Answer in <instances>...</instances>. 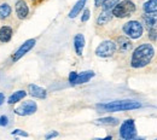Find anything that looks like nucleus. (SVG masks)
Returning <instances> with one entry per match:
<instances>
[{"label": "nucleus", "instance_id": "obj_1", "mask_svg": "<svg viewBox=\"0 0 157 140\" xmlns=\"http://www.w3.org/2000/svg\"><path fill=\"white\" fill-rule=\"evenodd\" d=\"M155 56V50L150 44H141L134 50L131 59V65L136 69L146 66Z\"/></svg>", "mask_w": 157, "mask_h": 140}, {"label": "nucleus", "instance_id": "obj_2", "mask_svg": "<svg viewBox=\"0 0 157 140\" xmlns=\"http://www.w3.org/2000/svg\"><path fill=\"white\" fill-rule=\"evenodd\" d=\"M96 108L100 112H117V111L136 110L141 108V104L139 101H133V100H116L105 104H97Z\"/></svg>", "mask_w": 157, "mask_h": 140}, {"label": "nucleus", "instance_id": "obj_3", "mask_svg": "<svg viewBox=\"0 0 157 140\" xmlns=\"http://www.w3.org/2000/svg\"><path fill=\"white\" fill-rule=\"evenodd\" d=\"M134 11H136L134 2L131 1V0H123V1H120L117 5L114 7L113 13L117 18H124V17L131 16Z\"/></svg>", "mask_w": 157, "mask_h": 140}, {"label": "nucleus", "instance_id": "obj_4", "mask_svg": "<svg viewBox=\"0 0 157 140\" xmlns=\"http://www.w3.org/2000/svg\"><path fill=\"white\" fill-rule=\"evenodd\" d=\"M123 33L131 39H139L143 35V25L138 21H129L123 25Z\"/></svg>", "mask_w": 157, "mask_h": 140}, {"label": "nucleus", "instance_id": "obj_5", "mask_svg": "<svg viewBox=\"0 0 157 140\" xmlns=\"http://www.w3.org/2000/svg\"><path fill=\"white\" fill-rule=\"evenodd\" d=\"M120 137H121L122 139H126V140L134 139V138L137 137V128H136L134 121L127 120L121 124V128H120Z\"/></svg>", "mask_w": 157, "mask_h": 140}, {"label": "nucleus", "instance_id": "obj_6", "mask_svg": "<svg viewBox=\"0 0 157 140\" xmlns=\"http://www.w3.org/2000/svg\"><path fill=\"white\" fill-rule=\"evenodd\" d=\"M116 51V44L110 40H105L99 44V46L96 48V55L98 57H111Z\"/></svg>", "mask_w": 157, "mask_h": 140}, {"label": "nucleus", "instance_id": "obj_7", "mask_svg": "<svg viewBox=\"0 0 157 140\" xmlns=\"http://www.w3.org/2000/svg\"><path fill=\"white\" fill-rule=\"evenodd\" d=\"M36 110H38L36 103L32 101V100H27V101L22 103L20 106H17L15 109V114H17L20 116H29V115L35 114Z\"/></svg>", "mask_w": 157, "mask_h": 140}, {"label": "nucleus", "instance_id": "obj_8", "mask_svg": "<svg viewBox=\"0 0 157 140\" xmlns=\"http://www.w3.org/2000/svg\"><path fill=\"white\" fill-rule=\"evenodd\" d=\"M35 44H36V40L35 39H29V40H27L22 46H21L20 48L13 53V56H12V60L13 62H17V60L22 58L27 52H29L34 46H35Z\"/></svg>", "mask_w": 157, "mask_h": 140}, {"label": "nucleus", "instance_id": "obj_9", "mask_svg": "<svg viewBox=\"0 0 157 140\" xmlns=\"http://www.w3.org/2000/svg\"><path fill=\"white\" fill-rule=\"evenodd\" d=\"M28 89H29V94L32 97H35V98H39V99H45L47 97L46 89L42 88V87L36 86V85H29Z\"/></svg>", "mask_w": 157, "mask_h": 140}, {"label": "nucleus", "instance_id": "obj_10", "mask_svg": "<svg viewBox=\"0 0 157 140\" xmlns=\"http://www.w3.org/2000/svg\"><path fill=\"white\" fill-rule=\"evenodd\" d=\"M16 13H17V17L20 20H24L28 16L29 9H28V5L25 4L24 0H18L16 2Z\"/></svg>", "mask_w": 157, "mask_h": 140}, {"label": "nucleus", "instance_id": "obj_11", "mask_svg": "<svg viewBox=\"0 0 157 140\" xmlns=\"http://www.w3.org/2000/svg\"><path fill=\"white\" fill-rule=\"evenodd\" d=\"M143 20H144V23L147 25L149 29L157 30V12H150V13L144 15Z\"/></svg>", "mask_w": 157, "mask_h": 140}, {"label": "nucleus", "instance_id": "obj_12", "mask_svg": "<svg viewBox=\"0 0 157 140\" xmlns=\"http://www.w3.org/2000/svg\"><path fill=\"white\" fill-rule=\"evenodd\" d=\"M93 76H94V73H93L92 70L83 71V73H81V74H78V76H76V79H75V81H74V83H73V85H81V83H86V82H88V81L91 80Z\"/></svg>", "mask_w": 157, "mask_h": 140}, {"label": "nucleus", "instance_id": "obj_13", "mask_svg": "<svg viewBox=\"0 0 157 140\" xmlns=\"http://www.w3.org/2000/svg\"><path fill=\"white\" fill-rule=\"evenodd\" d=\"M74 47L78 56H82V51L85 47V36L82 34H76L74 38Z\"/></svg>", "mask_w": 157, "mask_h": 140}, {"label": "nucleus", "instance_id": "obj_14", "mask_svg": "<svg viewBox=\"0 0 157 140\" xmlns=\"http://www.w3.org/2000/svg\"><path fill=\"white\" fill-rule=\"evenodd\" d=\"M113 16H114L113 11H110V10H103V12L99 15L98 20H97V24H99V25L106 24L108 22H110V21L113 20Z\"/></svg>", "mask_w": 157, "mask_h": 140}, {"label": "nucleus", "instance_id": "obj_15", "mask_svg": "<svg viewBox=\"0 0 157 140\" xmlns=\"http://www.w3.org/2000/svg\"><path fill=\"white\" fill-rule=\"evenodd\" d=\"M12 38V29L10 27H1L0 28V41L1 42H9Z\"/></svg>", "mask_w": 157, "mask_h": 140}, {"label": "nucleus", "instance_id": "obj_16", "mask_svg": "<svg viewBox=\"0 0 157 140\" xmlns=\"http://www.w3.org/2000/svg\"><path fill=\"white\" fill-rule=\"evenodd\" d=\"M86 1H87V0H78V2L74 5V7L71 9V11L69 12V17H70V18H75L78 13L82 11V9H83Z\"/></svg>", "mask_w": 157, "mask_h": 140}, {"label": "nucleus", "instance_id": "obj_17", "mask_svg": "<svg viewBox=\"0 0 157 140\" xmlns=\"http://www.w3.org/2000/svg\"><path fill=\"white\" fill-rule=\"evenodd\" d=\"M117 44H118V48L122 52H126V51L131 50V47H132V42L129 41V39H127L124 36H120L117 39Z\"/></svg>", "mask_w": 157, "mask_h": 140}, {"label": "nucleus", "instance_id": "obj_18", "mask_svg": "<svg viewBox=\"0 0 157 140\" xmlns=\"http://www.w3.org/2000/svg\"><path fill=\"white\" fill-rule=\"evenodd\" d=\"M27 96V93L24 91H17V92H13V94L10 96V98L7 99V103L9 104H16L18 103L20 100H22L24 97Z\"/></svg>", "mask_w": 157, "mask_h": 140}, {"label": "nucleus", "instance_id": "obj_19", "mask_svg": "<svg viewBox=\"0 0 157 140\" xmlns=\"http://www.w3.org/2000/svg\"><path fill=\"white\" fill-rule=\"evenodd\" d=\"M144 11L146 13L150 12H157V0H147L144 4Z\"/></svg>", "mask_w": 157, "mask_h": 140}, {"label": "nucleus", "instance_id": "obj_20", "mask_svg": "<svg viewBox=\"0 0 157 140\" xmlns=\"http://www.w3.org/2000/svg\"><path fill=\"white\" fill-rule=\"evenodd\" d=\"M96 123L103 124V126H116L118 124V120L115 117H103L96 121Z\"/></svg>", "mask_w": 157, "mask_h": 140}, {"label": "nucleus", "instance_id": "obj_21", "mask_svg": "<svg viewBox=\"0 0 157 140\" xmlns=\"http://www.w3.org/2000/svg\"><path fill=\"white\" fill-rule=\"evenodd\" d=\"M11 15V6L9 4L0 5V20H6Z\"/></svg>", "mask_w": 157, "mask_h": 140}, {"label": "nucleus", "instance_id": "obj_22", "mask_svg": "<svg viewBox=\"0 0 157 140\" xmlns=\"http://www.w3.org/2000/svg\"><path fill=\"white\" fill-rule=\"evenodd\" d=\"M118 2H120V0H105V2L103 4V7H104V10H110V11H113L114 7L117 5Z\"/></svg>", "mask_w": 157, "mask_h": 140}, {"label": "nucleus", "instance_id": "obj_23", "mask_svg": "<svg viewBox=\"0 0 157 140\" xmlns=\"http://www.w3.org/2000/svg\"><path fill=\"white\" fill-rule=\"evenodd\" d=\"M12 135H21V137H28V133H25V132H23V131H21V129H15V131L12 132Z\"/></svg>", "mask_w": 157, "mask_h": 140}, {"label": "nucleus", "instance_id": "obj_24", "mask_svg": "<svg viewBox=\"0 0 157 140\" xmlns=\"http://www.w3.org/2000/svg\"><path fill=\"white\" fill-rule=\"evenodd\" d=\"M88 18H90V10L86 9V10L83 11V15H82V17H81V21H82V22H87Z\"/></svg>", "mask_w": 157, "mask_h": 140}, {"label": "nucleus", "instance_id": "obj_25", "mask_svg": "<svg viewBox=\"0 0 157 140\" xmlns=\"http://www.w3.org/2000/svg\"><path fill=\"white\" fill-rule=\"evenodd\" d=\"M76 76H78V73L76 71H71L70 73V75H69V82L73 85L74 83V81H75V79H76Z\"/></svg>", "mask_w": 157, "mask_h": 140}, {"label": "nucleus", "instance_id": "obj_26", "mask_svg": "<svg viewBox=\"0 0 157 140\" xmlns=\"http://www.w3.org/2000/svg\"><path fill=\"white\" fill-rule=\"evenodd\" d=\"M0 119H1V126H7L9 124V119H7V116H0Z\"/></svg>", "mask_w": 157, "mask_h": 140}, {"label": "nucleus", "instance_id": "obj_27", "mask_svg": "<svg viewBox=\"0 0 157 140\" xmlns=\"http://www.w3.org/2000/svg\"><path fill=\"white\" fill-rule=\"evenodd\" d=\"M57 135H58L57 132H51V133H48V134L46 135V139H51V138H55V137H57Z\"/></svg>", "mask_w": 157, "mask_h": 140}, {"label": "nucleus", "instance_id": "obj_28", "mask_svg": "<svg viewBox=\"0 0 157 140\" xmlns=\"http://www.w3.org/2000/svg\"><path fill=\"white\" fill-rule=\"evenodd\" d=\"M105 2V0H94V5L99 7V6H103V4Z\"/></svg>", "mask_w": 157, "mask_h": 140}, {"label": "nucleus", "instance_id": "obj_29", "mask_svg": "<svg viewBox=\"0 0 157 140\" xmlns=\"http://www.w3.org/2000/svg\"><path fill=\"white\" fill-rule=\"evenodd\" d=\"M4 100H5V96H4V93H0V105L4 103Z\"/></svg>", "mask_w": 157, "mask_h": 140}, {"label": "nucleus", "instance_id": "obj_30", "mask_svg": "<svg viewBox=\"0 0 157 140\" xmlns=\"http://www.w3.org/2000/svg\"><path fill=\"white\" fill-rule=\"evenodd\" d=\"M0 126H1V119H0Z\"/></svg>", "mask_w": 157, "mask_h": 140}]
</instances>
